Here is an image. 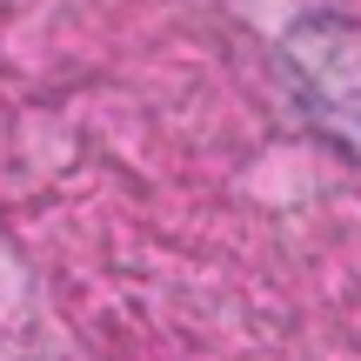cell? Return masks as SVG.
Here are the masks:
<instances>
[{
  "label": "cell",
  "instance_id": "1",
  "mask_svg": "<svg viewBox=\"0 0 361 361\" xmlns=\"http://www.w3.org/2000/svg\"><path fill=\"white\" fill-rule=\"evenodd\" d=\"M281 61L295 74L301 101L314 107V121L361 154V27L341 13H308L288 27Z\"/></svg>",
  "mask_w": 361,
  "mask_h": 361
}]
</instances>
